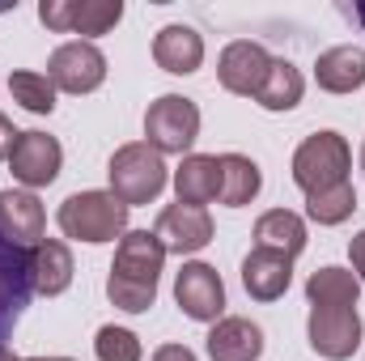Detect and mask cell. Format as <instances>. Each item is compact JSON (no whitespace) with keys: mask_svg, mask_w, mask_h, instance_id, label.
<instances>
[{"mask_svg":"<svg viewBox=\"0 0 365 361\" xmlns=\"http://www.w3.org/2000/svg\"><path fill=\"white\" fill-rule=\"evenodd\" d=\"M166 264V247L149 230H128L115 247V264L106 276V298L110 306L128 315H145L158 302V276Z\"/></svg>","mask_w":365,"mask_h":361,"instance_id":"cell-1","label":"cell"},{"mask_svg":"<svg viewBox=\"0 0 365 361\" xmlns=\"http://www.w3.org/2000/svg\"><path fill=\"white\" fill-rule=\"evenodd\" d=\"M106 179H110V195L123 200L128 208L149 204L166 191V158L149 141H128L110 153Z\"/></svg>","mask_w":365,"mask_h":361,"instance_id":"cell-2","label":"cell"},{"mask_svg":"<svg viewBox=\"0 0 365 361\" xmlns=\"http://www.w3.org/2000/svg\"><path fill=\"white\" fill-rule=\"evenodd\" d=\"M56 221H60L64 238L98 247V243H115L128 234V204L115 200L110 191H73L60 204Z\"/></svg>","mask_w":365,"mask_h":361,"instance_id":"cell-3","label":"cell"},{"mask_svg":"<svg viewBox=\"0 0 365 361\" xmlns=\"http://www.w3.org/2000/svg\"><path fill=\"white\" fill-rule=\"evenodd\" d=\"M293 183L310 195V191H323V187H336V183H349L353 171V149L340 132L323 128L314 136H306L297 149H293Z\"/></svg>","mask_w":365,"mask_h":361,"instance_id":"cell-4","label":"cell"},{"mask_svg":"<svg viewBox=\"0 0 365 361\" xmlns=\"http://www.w3.org/2000/svg\"><path fill=\"white\" fill-rule=\"evenodd\" d=\"M200 136V106L182 93H162L158 102H149L145 111V141L166 158V153H179L187 158V149L195 145Z\"/></svg>","mask_w":365,"mask_h":361,"instance_id":"cell-5","label":"cell"},{"mask_svg":"<svg viewBox=\"0 0 365 361\" xmlns=\"http://www.w3.org/2000/svg\"><path fill=\"white\" fill-rule=\"evenodd\" d=\"M123 17V0H43L38 21L51 34H86V43L98 34H110Z\"/></svg>","mask_w":365,"mask_h":361,"instance_id":"cell-6","label":"cell"},{"mask_svg":"<svg viewBox=\"0 0 365 361\" xmlns=\"http://www.w3.org/2000/svg\"><path fill=\"white\" fill-rule=\"evenodd\" d=\"M4 162H9L13 179L21 183L26 191H34V187H51V183L60 179L64 149H60V141L47 136V132H17Z\"/></svg>","mask_w":365,"mask_h":361,"instance_id":"cell-7","label":"cell"},{"mask_svg":"<svg viewBox=\"0 0 365 361\" xmlns=\"http://www.w3.org/2000/svg\"><path fill=\"white\" fill-rule=\"evenodd\" d=\"M47 77L51 86L64 93H93L106 81V56L86 43V39H73V43H60L47 60Z\"/></svg>","mask_w":365,"mask_h":361,"instance_id":"cell-8","label":"cell"},{"mask_svg":"<svg viewBox=\"0 0 365 361\" xmlns=\"http://www.w3.org/2000/svg\"><path fill=\"white\" fill-rule=\"evenodd\" d=\"M175 302L187 319L195 323H217L221 310H225V280L221 272L204 260H191L182 264L179 276H175Z\"/></svg>","mask_w":365,"mask_h":361,"instance_id":"cell-9","label":"cell"},{"mask_svg":"<svg viewBox=\"0 0 365 361\" xmlns=\"http://www.w3.org/2000/svg\"><path fill=\"white\" fill-rule=\"evenodd\" d=\"M361 315L357 310H331V306H310L306 336L310 349L327 361H349L361 349Z\"/></svg>","mask_w":365,"mask_h":361,"instance_id":"cell-10","label":"cell"},{"mask_svg":"<svg viewBox=\"0 0 365 361\" xmlns=\"http://www.w3.org/2000/svg\"><path fill=\"white\" fill-rule=\"evenodd\" d=\"M47 234V208L34 191L26 187H4L0 191V238L17 251H34Z\"/></svg>","mask_w":365,"mask_h":361,"instance_id":"cell-11","label":"cell"},{"mask_svg":"<svg viewBox=\"0 0 365 361\" xmlns=\"http://www.w3.org/2000/svg\"><path fill=\"white\" fill-rule=\"evenodd\" d=\"M153 234L166 247V255H195L212 243V217L208 208H195V204H166L158 213Z\"/></svg>","mask_w":365,"mask_h":361,"instance_id":"cell-12","label":"cell"},{"mask_svg":"<svg viewBox=\"0 0 365 361\" xmlns=\"http://www.w3.org/2000/svg\"><path fill=\"white\" fill-rule=\"evenodd\" d=\"M268 68H272V56L264 51V43L238 39V43H230V47L221 51V60H217V81H221V90L238 93V98H255L259 86H264V77H268Z\"/></svg>","mask_w":365,"mask_h":361,"instance_id":"cell-13","label":"cell"},{"mask_svg":"<svg viewBox=\"0 0 365 361\" xmlns=\"http://www.w3.org/2000/svg\"><path fill=\"white\" fill-rule=\"evenodd\" d=\"M204 345H208L212 361H259L264 357V327L242 315H225L212 323Z\"/></svg>","mask_w":365,"mask_h":361,"instance_id":"cell-14","label":"cell"},{"mask_svg":"<svg viewBox=\"0 0 365 361\" xmlns=\"http://www.w3.org/2000/svg\"><path fill=\"white\" fill-rule=\"evenodd\" d=\"M289 285H293V260H289V255H276V251L255 247V251L242 260V289H247L255 302H276V298H284Z\"/></svg>","mask_w":365,"mask_h":361,"instance_id":"cell-15","label":"cell"},{"mask_svg":"<svg viewBox=\"0 0 365 361\" xmlns=\"http://www.w3.org/2000/svg\"><path fill=\"white\" fill-rule=\"evenodd\" d=\"M30 289L34 293H43V298H60L68 285H73V251H68V243H60V238H43L34 251H30Z\"/></svg>","mask_w":365,"mask_h":361,"instance_id":"cell-16","label":"cell"},{"mask_svg":"<svg viewBox=\"0 0 365 361\" xmlns=\"http://www.w3.org/2000/svg\"><path fill=\"white\" fill-rule=\"evenodd\" d=\"M153 60H158L162 73H175V77L195 73L204 64V39H200V30L182 26V21L162 26L158 39H153Z\"/></svg>","mask_w":365,"mask_h":361,"instance_id":"cell-17","label":"cell"},{"mask_svg":"<svg viewBox=\"0 0 365 361\" xmlns=\"http://www.w3.org/2000/svg\"><path fill=\"white\" fill-rule=\"evenodd\" d=\"M314 81H319V90H327V93L361 90L365 86V47H353V43L327 47L314 60Z\"/></svg>","mask_w":365,"mask_h":361,"instance_id":"cell-18","label":"cell"},{"mask_svg":"<svg viewBox=\"0 0 365 361\" xmlns=\"http://www.w3.org/2000/svg\"><path fill=\"white\" fill-rule=\"evenodd\" d=\"M175 191H179V204H212L221 195V162L212 153H187L182 166L175 171Z\"/></svg>","mask_w":365,"mask_h":361,"instance_id":"cell-19","label":"cell"},{"mask_svg":"<svg viewBox=\"0 0 365 361\" xmlns=\"http://www.w3.org/2000/svg\"><path fill=\"white\" fill-rule=\"evenodd\" d=\"M306 221L297 217V213H289V208H268L259 221H255V247H264V251H276V255H289V260H297L302 251H306Z\"/></svg>","mask_w":365,"mask_h":361,"instance_id":"cell-20","label":"cell"},{"mask_svg":"<svg viewBox=\"0 0 365 361\" xmlns=\"http://www.w3.org/2000/svg\"><path fill=\"white\" fill-rule=\"evenodd\" d=\"M357 298H361V280L353 268H327L310 272L306 280V302L310 306H331V310H357Z\"/></svg>","mask_w":365,"mask_h":361,"instance_id":"cell-21","label":"cell"},{"mask_svg":"<svg viewBox=\"0 0 365 361\" xmlns=\"http://www.w3.org/2000/svg\"><path fill=\"white\" fill-rule=\"evenodd\" d=\"M217 162H221V195L217 200L225 208H242V204H251L259 195L264 175H259V166L247 153H221Z\"/></svg>","mask_w":365,"mask_h":361,"instance_id":"cell-22","label":"cell"},{"mask_svg":"<svg viewBox=\"0 0 365 361\" xmlns=\"http://www.w3.org/2000/svg\"><path fill=\"white\" fill-rule=\"evenodd\" d=\"M302 93H306V77H302V68L297 64H289V60H272V68H268V77H264V86L255 93V102L264 106V111H293L297 102H302Z\"/></svg>","mask_w":365,"mask_h":361,"instance_id":"cell-23","label":"cell"},{"mask_svg":"<svg viewBox=\"0 0 365 361\" xmlns=\"http://www.w3.org/2000/svg\"><path fill=\"white\" fill-rule=\"evenodd\" d=\"M353 213H357L353 183H336V187H323V191H310L306 195V217L314 225H344Z\"/></svg>","mask_w":365,"mask_h":361,"instance_id":"cell-24","label":"cell"},{"mask_svg":"<svg viewBox=\"0 0 365 361\" xmlns=\"http://www.w3.org/2000/svg\"><path fill=\"white\" fill-rule=\"evenodd\" d=\"M9 93H13V102H17L21 111H30V115H51V111H56V86H51L47 73H34V68L13 73V77H9Z\"/></svg>","mask_w":365,"mask_h":361,"instance_id":"cell-25","label":"cell"},{"mask_svg":"<svg viewBox=\"0 0 365 361\" xmlns=\"http://www.w3.org/2000/svg\"><path fill=\"white\" fill-rule=\"evenodd\" d=\"M93 353H98V361H140L145 349H140V336H136V332L106 323V327H98V336H93Z\"/></svg>","mask_w":365,"mask_h":361,"instance_id":"cell-26","label":"cell"},{"mask_svg":"<svg viewBox=\"0 0 365 361\" xmlns=\"http://www.w3.org/2000/svg\"><path fill=\"white\" fill-rule=\"evenodd\" d=\"M349 255H353V272H357V280L365 285V230H361V234H353Z\"/></svg>","mask_w":365,"mask_h":361,"instance_id":"cell-27","label":"cell"},{"mask_svg":"<svg viewBox=\"0 0 365 361\" xmlns=\"http://www.w3.org/2000/svg\"><path fill=\"white\" fill-rule=\"evenodd\" d=\"M153 361H195V353H191L187 345H162V349L153 353Z\"/></svg>","mask_w":365,"mask_h":361,"instance_id":"cell-28","label":"cell"},{"mask_svg":"<svg viewBox=\"0 0 365 361\" xmlns=\"http://www.w3.org/2000/svg\"><path fill=\"white\" fill-rule=\"evenodd\" d=\"M13 136H17V128L0 115V158H9V145H13Z\"/></svg>","mask_w":365,"mask_h":361,"instance_id":"cell-29","label":"cell"},{"mask_svg":"<svg viewBox=\"0 0 365 361\" xmlns=\"http://www.w3.org/2000/svg\"><path fill=\"white\" fill-rule=\"evenodd\" d=\"M353 17H357V21H365V4H353Z\"/></svg>","mask_w":365,"mask_h":361,"instance_id":"cell-30","label":"cell"},{"mask_svg":"<svg viewBox=\"0 0 365 361\" xmlns=\"http://www.w3.org/2000/svg\"><path fill=\"white\" fill-rule=\"evenodd\" d=\"M21 361H73V357H21Z\"/></svg>","mask_w":365,"mask_h":361,"instance_id":"cell-31","label":"cell"},{"mask_svg":"<svg viewBox=\"0 0 365 361\" xmlns=\"http://www.w3.org/2000/svg\"><path fill=\"white\" fill-rule=\"evenodd\" d=\"M0 361H21V357H13V353H9V349H0Z\"/></svg>","mask_w":365,"mask_h":361,"instance_id":"cell-32","label":"cell"},{"mask_svg":"<svg viewBox=\"0 0 365 361\" xmlns=\"http://www.w3.org/2000/svg\"><path fill=\"white\" fill-rule=\"evenodd\" d=\"M361 171H365V145H361Z\"/></svg>","mask_w":365,"mask_h":361,"instance_id":"cell-33","label":"cell"}]
</instances>
